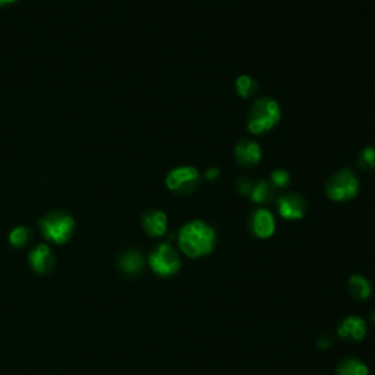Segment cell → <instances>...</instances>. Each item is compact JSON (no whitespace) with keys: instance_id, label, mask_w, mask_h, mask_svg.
I'll use <instances>...</instances> for the list:
<instances>
[{"instance_id":"6","label":"cell","mask_w":375,"mask_h":375,"mask_svg":"<svg viewBox=\"0 0 375 375\" xmlns=\"http://www.w3.org/2000/svg\"><path fill=\"white\" fill-rule=\"evenodd\" d=\"M150 265L160 276H172L181 269V260L170 245L163 243L154 249L150 257Z\"/></svg>"},{"instance_id":"22","label":"cell","mask_w":375,"mask_h":375,"mask_svg":"<svg viewBox=\"0 0 375 375\" xmlns=\"http://www.w3.org/2000/svg\"><path fill=\"white\" fill-rule=\"evenodd\" d=\"M219 174H220V172H219V169H216V167H211V169H208V170L205 172V177H207L208 181L217 179Z\"/></svg>"},{"instance_id":"4","label":"cell","mask_w":375,"mask_h":375,"mask_svg":"<svg viewBox=\"0 0 375 375\" xmlns=\"http://www.w3.org/2000/svg\"><path fill=\"white\" fill-rule=\"evenodd\" d=\"M360 192V179L350 169L334 173L326 186V193L333 201H348L355 198Z\"/></svg>"},{"instance_id":"20","label":"cell","mask_w":375,"mask_h":375,"mask_svg":"<svg viewBox=\"0 0 375 375\" xmlns=\"http://www.w3.org/2000/svg\"><path fill=\"white\" fill-rule=\"evenodd\" d=\"M289 181H291V174L284 169H277L270 176V185L273 188H280V189L286 188L289 185Z\"/></svg>"},{"instance_id":"8","label":"cell","mask_w":375,"mask_h":375,"mask_svg":"<svg viewBox=\"0 0 375 375\" xmlns=\"http://www.w3.org/2000/svg\"><path fill=\"white\" fill-rule=\"evenodd\" d=\"M235 158L242 167H254L261 160V148L253 139H242L235 147Z\"/></svg>"},{"instance_id":"19","label":"cell","mask_w":375,"mask_h":375,"mask_svg":"<svg viewBox=\"0 0 375 375\" xmlns=\"http://www.w3.org/2000/svg\"><path fill=\"white\" fill-rule=\"evenodd\" d=\"M356 165H358V167L365 172L375 169V148L372 147L364 148L358 154V158H356Z\"/></svg>"},{"instance_id":"2","label":"cell","mask_w":375,"mask_h":375,"mask_svg":"<svg viewBox=\"0 0 375 375\" xmlns=\"http://www.w3.org/2000/svg\"><path fill=\"white\" fill-rule=\"evenodd\" d=\"M280 106L270 97H262L253 104L248 113V132L254 135L269 132L280 122Z\"/></svg>"},{"instance_id":"7","label":"cell","mask_w":375,"mask_h":375,"mask_svg":"<svg viewBox=\"0 0 375 375\" xmlns=\"http://www.w3.org/2000/svg\"><path fill=\"white\" fill-rule=\"evenodd\" d=\"M277 208H279V214L283 219L299 220L305 216L307 201L302 195L296 192H288L279 196Z\"/></svg>"},{"instance_id":"13","label":"cell","mask_w":375,"mask_h":375,"mask_svg":"<svg viewBox=\"0 0 375 375\" xmlns=\"http://www.w3.org/2000/svg\"><path fill=\"white\" fill-rule=\"evenodd\" d=\"M120 269L128 273V274H136L142 270V265H144V260L136 253V251H129L127 254H123L119 260Z\"/></svg>"},{"instance_id":"17","label":"cell","mask_w":375,"mask_h":375,"mask_svg":"<svg viewBox=\"0 0 375 375\" xmlns=\"http://www.w3.org/2000/svg\"><path fill=\"white\" fill-rule=\"evenodd\" d=\"M337 375H368V368L361 361L348 360L338 367Z\"/></svg>"},{"instance_id":"5","label":"cell","mask_w":375,"mask_h":375,"mask_svg":"<svg viewBox=\"0 0 375 375\" xmlns=\"http://www.w3.org/2000/svg\"><path fill=\"white\" fill-rule=\"evenodd\" d=\"M201 174L192 166L173 169L166 177V186L176 193H191L198 189Z\"/></svg>"},{"instance_id":"3","label":"cell","mask_w":375,"mask_h":375,"mask_svg":"<svg viewBox=\"0 0 375 375\" xmlns=\"http://www.w3.org/2000/svg\"><path fill=\"white\" fill-rule=\"evenodd\" d=\"M40 229L46 239L63 245L72 236L75 222L63 211H51L40 220Z\"/></svg>"},{"instance_id":"15","label":"cell","mask_w":375,"mask_h":375,"mask_svg":"<svg viewBox=\"0 0 375 375\" xmlns=\"http://www.w3.org/2000/svg\"><path fill=\"white\" fill-rule=\"evenodd\" d=\"M273 198V186L267 181H258L254 184V189L251 192V200L255 204H265Z\"/></svg>"},{"instance_id":"16","label":"cell","mask_w":375,"mask_h":375,"mask_svg":"<svg viewBox=\"0 0 375 375\" xmlns=\"http://www.w3.org/2000/svg\"><path fill=\"white\" fill-rule=\"evenodd\" d=\"M236 91L241 97L249 98L258 93V82L249 75H242L236 80Z\"/></svg>"},{"instance_id":"1","label":"cell","mask_w":375,"mask_h":375,"mask_svg":"<svg viewBox=\"0 0 375 375\" xmlns=\"http://www.w3.org/2000/svg\"><path fill=\"white\" fill-rule=\"evenodd\" d=\"M216 231L204 222L195 220L185 224L179 234V246L185 255L198 258L212 251L216 245Z\"/></svg>"},{"instance_id":"21","label":"cell","mask_w":375,"mask_h":375,"mask_svg":"<svg viewBox=\"0 0 375 375\" xmlns=\"http://www.w3.org/2000/svg\"><path fill=\"white\" fill-rule=\"evenodd\" d=\"M236 189L243 196H248V195L251 196V192L254 189V182L246 176H241V177H238V181H236Z\"/></svg>"},{"instance_id":"11","label":"cell","mask_w":375,"mask_h":375,"mask_svg":"<svg viewBox=\"0 0 375 375\" xmlns=\"http://www.w3.org/2000/svg\"><path fill=\"white\" fill-rule=\"evenodd\" d=\"M142 227L151 236H162L167 230V216L163 211L150 210L142 217Z\"/></svg>"},{"instance_id":"10","label":"cell","mask_w":375,"mask_h":375,"mask_svg":"<svg viewBox=\"0 0 375 375\" xmlns=\"http://www.w3.org/2000/svg\"><path fill=\"white\" fill-rule=\"evenodd\" d=\"M28 260L32 270L40 274L50 273L53 267H55V255H53L51 249L47 245H39L37 248L32 249Z\"/></svg>"},{"instance_id":"12","label":"cell","mask_w":375,"mask_h":375,"mask_svg":"<svg viewBox=\"0 0 375 375\" xmlns=\"http://www.w3.org/2000/svg\"><path fill=\"white\" fill-rule=\"evenodd\" d=\"M367 333V327L364 319L358 317H349L346 318L342 326L338 327V336L343 338H352V341H361Z\"/></svg>"},{"instance_id":"18","label":"cell","mask_w":375,"mask_h":375,"mask_svg":"<svg viewBox=\"0 0 375 375\" xmlns=\"http://www.w3.org/2000/svg\"><path fill=\"white\" fill-rule=\"evenodd\" d=\"M30 241H31V230L28 227H24V226L13 229L9 235V242L15 248H23V246L28 245Z\"/></svg>"},{"instance_id":"9","label":"cell","mask_w":375,"mask_h":375,"mask_svg":"<svg viewBox=\"0 0 375 375\" xmlns=\"http://www.w3.org/2000/svg\"><path fill=\"white\" fill-rule=\"evenodd\" d=\"M251 229L258 238H270L276 230V220L274 216L264 208H258L253 212L251 216Z\"/></svg>"},{"instance_id":"14","label":"cell","mask_w":375,"mask_h":375,"mask_svg":"<svg viewBox=\"0 0 375 375\" xmlns=\"http://www.w3.org/2000/svg\"><path fill=\"white\" fill-rule=\"evenodd\" d=\"M350 293L361 300H365L371 295V286L362 276H352L349 280Z\"/></svg>"},{"instance_id":"23","label":"cell","mask_w":375,"mask_h":375,"mask_svg":"<svg viewBox=\"0 0 375 375\" xmlns=\"http://www.w3.org/2000/svg\"><path fill=\"white\" fill-rule=\"evenodd\" d=\"M16 2V0H0V8H2V6H8V5H12V4H15Z\"/></svg>"}]
</instances>
